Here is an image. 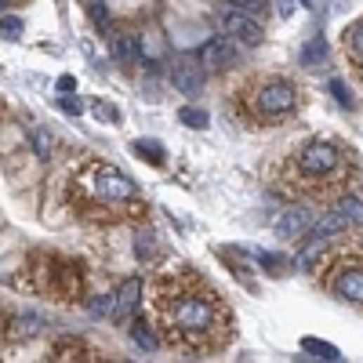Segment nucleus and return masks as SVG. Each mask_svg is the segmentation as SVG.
I'll return each instance as SVG.
<instances>
[{
	"label": "nucleus",
	"mask_w": 363,
	"mask_h": 363,
	"mask_svg": "<svg viewBox=\"0 0 363 363\" xmlns=\"http://www.w3.org/2000/svg\"><path fill=\"white\" fill-rule=\"evenodd\" d=\"M149 316H153L160 341H167V349L197 359L222 352L232 341V331H237L225 294L204 272L189 265L160 269L153 276Z\"/></svg>",
	"instance_id": "nucleus-1"
},
{
	"label": "nucleus",
	"mask_w": 363,
	"mask_h": 363,
	"mask_svg": "<svg viewBox=\"0 0 363 363\" xmlns=\"http://www.w3.org/2000/svg\"><path fill=\"white\" fill-rule=\"evenodd\" d=\"M356 178L359 157L334 138H309L269 167V185L298 204H338Z\"/></svg>",
	"instance_id": "nucleus-2"
},
{
	"label": "nucleus",
	"mask_w": 363,
	"mask_h": 363,
	"mask_svg": "<svg viewBox=\"0 0 363 363\" xmlns=\"http://www.w3.org/2000/svg\"><path fill=\"white\" fill-rule=\"evenodd\" d=\"M66 207L80 222L91 225H124L145 218V200L138 185L110 160L88 157L73 167L66 178Z\"/></svg>",
	"instance_id": "nucleus-3"
},
{
	"label": "nucleus",
	"mask_w": 363,
	"mask_h": 363,
	"mask_svg": "<svg viewBox=\"0 0 363 363\" xmlns=\"http://www.w3.org/2000/svg\"><path fill=\"white\" fill-rule=\"evenodd\" d=\"M229 113L244 127H284L302 113V88L280 73H251L232 88Z\"/></svg>",
	"instance_id": "nucleus-4"
},
{
	"label": "nucleus",
	"mask_w": 363,
	"mask_h": 363,
	"mask_svg": "<svg viewBox=\"0 0 363 363\" xmlns=\"http://www.w3.org/2000/svg\"><path fill=\"white\" fill-rule=\"evenodd\" d=\"M18 284L29 294H40L58 305H80L84 294H88L84 265L66 258V254H48V251H37L26 262V276H18Z\"/></svg>",
	"instance_id": "nucleus-5"
},
{
	"label": "nucleus",
	"mask_w": 363,
	"mask_h": 363,
	"mask_svg": "<svg viewBox=\"0 0 363 363\" xmlns=\"http://www.w3.org/2000/svg\"><path fill=\"white\" fill-rule=\"evenodd\" d=\"M319 287L338 302L363 312V244L334 247L319 265Z\"/></svg>",
	"instance_id": "nucleus-6"
},
{
	"label": "nucleus",
	"mask_w": 363,
	"mask_h": 363,
	"mask_svg": "<svg viewBox=\"0 0 363 363\" xmlns=\"http://www.w3.org/2000/svg\"><path fill=\"white\" fill-rule=\"evenodd\" d=\"M218 26L225 29V37H232V40H240V44H247V48H258L262 44V26L254 22V15H247V11H240V8H222L218 11Z\"/></svg>",
	"instance_id": "nucleus-7"
},
{
	"label": "nucleus",
	"mask_w": 363,
	"mask_h": 363,
	"mask_svg": "<svg viewBox=\"0 0 363 363\" xmlns=\"http://www.w3.org/2000/svg\"><path fill=\"white\" fill-rule=\"evenodd\" d=\"M171 84L189 95V98H197L204 91V66H200V58H178L175 66H171Z\"/></svg>",
	"instance_id": "nucleus-8"
},
{
	"label": "nucleus",
	"mask_w": 363,
	"mask_h": 363,
	"mask_svg": "<svg viewBox=\"0 0 363 363\" xmlns=\"http://www.w3.org/2000/svg\"><path fill=\"white\" fill-rule=\"evenodd\" d=\"M197 58H200V66H204V70L218 73V70H225V66H232V62H237V51H232L229 37H211L207 44L197 51Z\"/></svg>",
	"instance_id": "nucleus-9"
},
{
	"label": "nucleus",
	"mask_w": 363,
	"mask_h": 363,
	"mask_svg": "<svg viewBox=\"0 0 363 363\" xmlns=\"http://www.w3.org/2000/svg\"><path fill=\"white\" fill-rule=\"evenodd\" d=\"M276 237H280L284 244H294V240H302L305 237V232L312 229V211H302V207H298V211H284V215L280 218H276Z\"/></svg>",
	"instance_id": "nucleus-10"
},
{
	"label": "nucleus",
	"mask_w": 363,
	"mask_h": 363,
	"mask_svg": "<svg viewBox=\"0 0 363 363\" xmlns=\"http://www.w3.org/2000/svg\"><path fill=\"white\" fill-rule=\"evenodd\" d=\"M349 229V218L341 215V211H334V215H324L319 222H312V229L305 232L309 244H327V240H341V232Z\"/></svg>",
	"instance_id": "nucleus-11"
},
{
	"label": "nucleus",
	"mask_w": 363,
	"mask_h": 363,
	"mask_svg": "<svg viewBox=\"0 0 363 363\" xmlns=\"http://www.w3.org/2000/svg\"><path fill=\"white\" fill-rule=\"evenodd\" d=\"M341 48H345V58H349L352 73L363 80V15L352 26H345V33H341Z\"/></svg>",
	"instance_id": "nucleus-12"
},
{
	"label": "nucleus",
	"mask_w": 363,
	"mask_h": 363,
	"mask_svg": "<svg viewBox=\"0 0 363 363\" xmlns=\"http://www.w3.org/2000/svg\"><path fill=\"white\" fill-rule=\"evenodd\" d=\"M142 298V284L138 280H124L120 291H117V302H113V319L117 324H131V312Z\"/></svg>",
	"instance_id": "nucleus-13"
},
{
	"label": "nucleus",
	"mask_w": 363,
	"mask_h": 363,
	"mask_svg": "<svg viewBox=\"0 0 363 363\" xmlns=\"http://www.w3.org/2000/svg\"><path fill=\"white\" fill-rule=\"evenodd\" d=\"M40 331H44V316H37V312H22L8 319V341H29Z\"/></svg>",
	"instance_id": "nucleus-14"
},
{
	"label": "nucleus",
	"mask_w": 363,
	"mask_h": 363,
	"mask_svg": "<svg viewBox=\"0 0 363 363\" xmlns=\"http://www.w3.org/2000/svg\"><path fill=\"white\" fill-rule=\"evenodd\" d=\"M51 359H98L95 349L80 338H58L51 345Z\"/></svg>",
	"instance_id": "nucleus-15"
},
{
	"label": "nucleus",
	"mask_w": 363,
	"mask_h": 363,
	"mask_svg": "<svg viewBox=\"0 0 363 363\" xmlns=\"http://www.w3.org/2000/svg\"><path fill=\"white\" fill-rule=\"evenodd\" d=\"M138 51H142V44H138L135 33H117L113 37V55H117V62H124V66L138 62Z\"/></svg>",
	"instance_id": "nucleus-16"
},
{
	"label": "nucleus",
	"mask_w": 363,
	"mask_h": 363,
	"mask_svg": "<svg viewBox=\"0 0 363 363\" xmlns=\"http://www.w3.org/2000/svg\"><path fill=\"white\" fill-rule=\"evenodd\" d=\"M302 66L305 70H324L327 66V44H324V37H312L309 44L302 48Z\"/></svg>",
	"instance_id": "nucleus-17"
},
{
	"label": "nucleus",
	"mask_w": 363,
	"mask_h": 363,
	"mask_svg": "<svg viewBox=\"0 0 363 363\" xmlns=\"http://www.w3.org/2000/svg\"><path fill=\"white\" fill-rule=\"evenodd\" d=\"M135 153H138L145 164H153V167H164V160H167V157H164V145L153 142V138H138V142H135Z\"/></svg>",
	"instance_id": "nucleus-18"
},
{
	"label": "nucleus",
	"mask_w": 363,
	"mask_h": 363,
	"mask_svg": "<svg viewBox=\"0 0 363 363\" xmlns=\"http://www.w3.org/2000/svg\"><path fill=\"white\" fill-rule=\"evenodd\" d=\"M338 211L349 218V225H363V200H356V197L345 193V197L338 200Z\"/></svg>",
	"instance_id": "nucleus-19"
},
{
	"label": "nucleus",
	"mask_w": 363,
	"mask_h": 363,
	"mask_svg": "<svg viewBox=\"0 0 363 363\" xmlns=\"http://www.w3.org/2000/svg\"><path fill=\"white\" fill-rule=\"evenodd\" d=\"M131 338L138 341V345H142L145 352H153V349L160 345V334H153V331H149V327L142 324V319H135V324H131Z\"/></svg>",
	"instance_id": "nucleus-20"
},
{
	"label": "nucleus",
	"mask_w": 363,
	"mask_h": 363,
	"mask_svg": "<svg viewBox=\"0 0 363 363\" xmlns=\"http://www.w3.org/2000/svg\"><path fill=\"white\" fill-rule=\"evenodd\" d=\"M302 349L305 352H316L319 359H341V352L334 345H327V341H319V338H302Z\"/></svg>",
	"instance_id": "nucleus-21"
},
{
	"label": "nucleus",
	"mask_w": 363,
	"mask_h": 363,
	"mask_svg": "<svg viewBox=\"0 0 363 363\" xmlns=\"http://www.w3.org/2000/svg\"><path fill=\"white\" fill-rule=\"evenodd\" d=\"M51 131H44V127H37V131H33V153L37 157H51Z\"/></svg>",
	"instance_id": "nucleus-22"
},
{
	"label": "nucleus",
	"mask_w": 363,
	"mask_h": 363,
	"mask_svg": "<svg viewBox=\"0 0 363 363\" xmlns=\"http://www.w3.org/2000/svg\"><path fill=\"white\" fill-rule=\"evenodd\" d=\"M178 120H182L185 127H207V113H204V110H193V105H185V110L178 113Z\"/></svg>",
	"instance_id": "nucleus-23"
},
{
	"label": "nucleus",
	"mask_w": 363,
	"mask_h": 363,
	"mask_svg": "<svg viewBox=\"0 0 363 363\" xmlns=\"http://www.w3.org/2000/svg\"><path fill=\"white\" fill-rule=\"evenodd\" d=\"M229 4L240 8V11H247V15H258V11L269 4V0H229Z\"/></svg>",
	"instance_id": "nucleus-24"
},
{
	"label": "nucleus",
	"mask_w": 363,
	"mask_h": 363,
	"mask_svg": "<svg viewBox=\"0 0 363 363\" xmlns=\"http://www.w3.org/2000/svg\"><path fill=\"white\" fill-rule=\"evenodd\" d=\"M0 33L18 37V33H22V18H11V15H4V18H0Z\"/></svg>",
	"instance_id": "nucleus-25"
},
{
	"label": "nucleus",
	"mask_w": 363,
	"mask_h": 363,
	"mask_svg": "<svg viewBox=\"0 0 363 363\" xmlns=\"http://www.w3.org/2000/svg\"><path fill=\"white\" fill-rule=\"evenodd\" d=\"M331 91H334V98L341 105H352V98H349V91H345V84H341V80H331Z\"/></svg>",
	"instance_id": "nucleus-26"
},
{
	"label": "nucleus",
	"mask_w": 363,
	"mask_h": 363,
	"mask_svg": "<svg viewBox=\"0 0 363 363\" xmlns=\"http://www.w3.org/2000/svg\"><path fill=\"white\" fill-rule=\"evenodd\" d=\"M91 18H95V26H98V29H110V22H105V8L98 4V0L91 4Z\"/></svg>",
	"instance_id": "nucleus-27"
},
{
	"label": "nucleus",
	"mask_w": 363,
	"mask_h": 363,
	"mask_svg": "<svg viewBox=\"0 0 363 363\" xmlns=\"http://www.w3.org/2000/svg\"><path fill=\"white\" fill-rule=\"evenodd\" d=\"M95 113H98L102 120H120V113L113 110V105H105V102H95Z\"/></svg>",
	"instance_id": "nucleus-28"
},
{
	"label": "nucleus",
	"mask_w": 363,
	"mask_h": 363,
	"mask_svg": "<svg viewBox=\"0 0 363 363\" xmlns=\"http://www.w3.org/2000/svg\"><path fill=\"white\" fill-rule=\"evenodd\" d=\"M62 110H66V113H73V117H77V113L84 110V105H80L77 98H62Z\"/></svg>",
	"instance_id": "nucleus-29"
},
{
	"label": "nucleus",
	"mask_w": 363,
	"mask_h": 363,
	"mask_svg": "<svg viewBox=\"0 0 363 363\" xmlns=\"http://www.w3.org/2000/svg\"><path fill=\"white\" fill-rule=\"evenodd\" d=\"M73 88H77L73 77H62V80H58V91H73Z\"/></svg>",
	"instance_id": "nucleus-30"
},
{
	"label": "nucleus",
	"mask_w": 363,
	"mask_h": 363,
	"mask_svg": "<svg viewBox=\"0 0 363 363\" xmlns=\"http://www.w3.org/2000/svg\"><path fill=\"white\" fill-rule=\"evenodd\" d=\"M0 338H8V316H4V309H0Z\"/></svg>",
	"instance_id": "nucleus-31"
},
{
	"label": "nucleus",
	"mask_w": 363,
	"mask_h": 363,
	"mask_svg": "<svg viewBox=\"0 0 363 363\" xmlns=\"http://www.w3.org/2000/svg\"><path fill=\"white\" fill-rule=\"evenodd\" d=\"M291 11H294V8H291V0H280V15H284V18H287V15H291Z\"/></svg>",
	"instance_id": "nucleus-32"
},
{
	"label": "nucleus",
	"mask_w": 363,
	"mask_h": 363,
	"mask_svg": "<svg viewBox=\"0 0 363 363\" xmlns=\"http://www.w3.org/2000/svg\"><path fill=\"white\" fill-rule=\"evenodd\" d=\"M0 120H4V102H0Z\"/></svg>",
	"instance_id": "nucleus-33"
},
{
	"label": "nucleus",
	"mask_w": 363,
	"mask_h": 363,
	"mask_svg": "<svg viewBox=\"0 0 363 363\" xmlns=\"http://www.w3.org/2000/svg\"><path fill=\"white\" fill-rule=\"evenodd\" d=\"M4 8H8V0H0V11H4Z\"/></svg>",
	"instance_id": "nucleus-34"
}]
</instances>
